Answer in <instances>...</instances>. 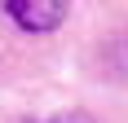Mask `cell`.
I'll return each instance as SVG.
<instances>
[{"mask_svg": "<svg viewBox=\"0 0 128 123\" xmlns=\"http://www.w3.org/2000/svg\"><path fill=\"white\" fill-rule=\"evenodd\" d=\"M49 123H93L84 110H71V114H58V119H49Z\"/></svg>", "mask_w": 128, "mask_h": 123, "instance_id": "obj_2", "label": "cell"}, {"mask_svg": "<svg viewBox=\"0 0 128 123\" xmlns=\"http://www.w3.org/2000/svg\"><path fill=\"white\" fill-rule=\"evenodd\" d=\"M4 13L22 31H53L66 22L71 4H62V0H4Z\"/></svg>", "mask_w": 128, "mask_h": 123, "instance_id": "obj_1", "label": "cell"}]
</instances>
